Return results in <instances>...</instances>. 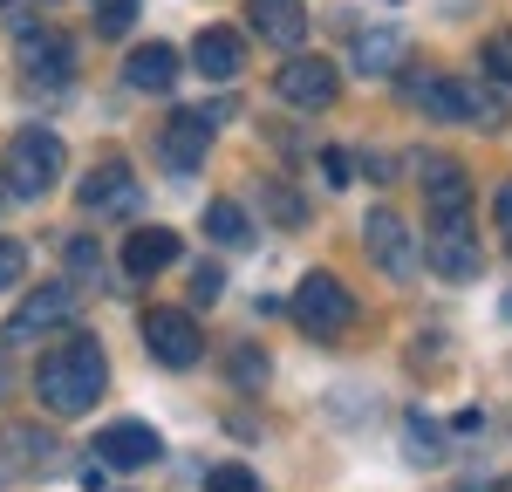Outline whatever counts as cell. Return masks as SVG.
Wrapping results in <instances>:
<instances>
[{
	"instance_id": "6da1fadb",
	"label": "cell",
	"mask_w": 512,
	"mask_h": 492,
	"mask_svg": "<svg viewBox=\"0 0 512 492\" xmlns=\"http://www.w3.org/2000/svg\"><path fill=\"white\" fill-rule=\"evenodd\" d=\"M103 383H110V363H103L96 335H69V342H55L35 363V397L48 417H82L103 397Z\"/></svg>"
},
{
	"instance_id": "7a4b0ae2",
	"label": "cell",
	"mask_w": 512,
	"mask_h": 492,
	"mask_svg": "<svg viewBox=\"0 0 512 492\" xmlns=\"http://www.w3.org/2000/svg\"><path fill=\"white\" fill-rule=\"evenodd\" d=\"M62 171H69V151H62L55 130H14V144H7V158H0V178H7L14 199H41V192H55Z\"/></svg>"
},
{
	"instance_id": "3957f363",
	"label": "cell",
	"mask_w": 512,
	"mask_h": 492,
	"mask_svg": "<svg viewBox=\"0 0 512 492\" xmlns=\"http://www.w3.org/2000/svg\"><path fill=\"white\" fill-rule=\"evenodd\" d=\"M403 96L417 103V110H431V117L444 123H499V103L492 96H478L472 82H458V76H403Z\"/></svg>"
},
{
	"instance_id": "277c9868",
	"label": "cell",
	"mask_w": 512,
	"mask_h": 492,
	"mask_svg": "<svg viewBox=\"0 0 512 492\" xmlns=\"http://www.w3.org/2000/svg\"><path fill=\"white\" fill-rule=\"evenodd\" d=\"M287 308H294V322L308 328V335H342V328L355 322V294L335 281V274H308V281L294 287Z\"/></svg>"
},
{
	"instance_id": "5b68a950",
	"label": "cell",
	"mask_w": 512,
	"mask_h": 492,
	"mask_svg": "<svg viewBox=\"0 0 512 492\" xmlns=\"http://www.w3.org/2000/svg\"><path fill=\"white\" fill-rule=\"evenodd\" d=\"M274 96L294 103V110H328V103L342 96V76H335V62H321V55H287L280 76H274Z\"/></svg>"
},
{
	"instance_id": "8992f818",
	"label": "cell",
	"mask_w": 512,
	"mask_h": 492,
	"mask_svg": "<svg viewBox=\"0 0 512 492\" xmlns=\"http://www.w3.org/2000/svg\"><path fill=\"white\" fill-rule=\"evenodd\" d=\"M362 240H369V253H376V267H383L390 281H417V233L403 226V212H390V205H376V212L362 219Z\"/></svg>"
},
{
	"instance_id": "52a82bcc",
	"label": "cell",
	"mask_w": 512,
	"mask_h": 492,
	"mask_svg": "<svg viewBox=\"0 0 512 492\" xmlns=\"http://www.w3.org/2000/svg\"><path fill=\"white\" fill-rule=\"evenodd\" d=\"M144 349H151V356H158L164 369H192L198 363V349H205V342H198V322L192 315H178V308H144Z\"/></svg>"
},
{
	"instance_id": "ba28073f",
	"label": "cell",
	"mask_w": 512,
	"mask_h": 492,
	"mask_svg": "<svg viewBox=\"0 0 512 492\" xmlns=\"http://www.w3.org/2000/svg\"><path fill=\"white\" fill-rule=\"evenodd\" d=\"M417 178H424V205H431V219H472V185H465V164H458V158L424 151V158H417Z\"/></svg>"
},
{
	"instance_id": "9c48e42d",
	"label": "cell",
	"mask_w": 512,
	"mask_h": 492,
	"mask_svg": "<svg viewBox=\"0 0 512 492\" xmlns=\"http://www.w3.org/2000/svg\"><path fill=\"white\" fill-rule=\"evenodd\" d=\"M431 274L444 281H478V240H472V219H431V246H424Z\"/></svg>"
},
{
	"instance_id": "30bf717a",
	"label": "cell",
	"mask_w": 512,
	"mask_h": 492,
	"mask_svg": "<svg viewBox=\"0 0 512 492\" xmlns=\"http://www.w3.org/2000/svg\"><path fill=\"white\" fill-rule=\"evenodd\" d=\"M21 69L35 82H48V89H62V82L76 76V48H69V35H55V28H21Z\"/></svg>"
},
{
	"instance_id": "8fae6325",
	"label": "cell",
	"mask_w": 512,
	"mask_h": 492,
	"mask_svg": "<svg viewBox=\"0 0 512 492\" xmlns=\"http://www.w3.org/2000/svg\"><path fill=\"white\" fill-rule=\"evenodd\" d=\"M69 315H76V287H69V281H48V287H35V294L14 308L7 342H28V335H41V328H62Z\"/></svg>"
},
{
	"instance_id": "7c38bea8",
	"label": "cell",
	"mask_w": 512,
	"mask_h": 492,
	"mask_svg": "<svg viewBox=\"0 0 512 492\" xmlns=\"http://www.w3.org/2000/svg\"><path fill=\"white\" fill-rule=\"evenodd\" d=\"M96 458L117 465V472H144L151 458H164V438L151 424H103L96 431Z\"/></svg>"
},
{
	"instance_id": "4fadbf2b",
	"label": "cell",
	"mask_w": 512,
	"mask_h": 492,
	"mask_svg": "<svg viewBox=\"0 0 512 492\" xmlns=\"http://www.w3.org/2000/svg\"><path fill=\"white\" fill-rule=\"evenodd\" d=\"M158 151H164V164H171V171H198V158L212 151V117H205V110H171Z\"/></svg>"
},
{
	"instance_id": "5bb4252c",
	"label": "cell",
	"mask_w": 512,
	"mask_h": 492,
	"mask_svg": "<svg viewBox=\"0 0 512 492\" xmlns=\"http://www.w3.org/2000/svg\"><path fill=\"white\" fill-rule=\"evenodd\" d=\"M130 205H137V178H130V164H123V158L96 164V171L82 178V212L117 219V212H130Z\"/></svg>"
},
{
	"instance_id": "9a60e30c",
	"label": "cell",
	"mask_w": 512,
	"mask_h": 492,
	"mask_svg": "<svg viewBox=\"0 0 512 492\" xmlns=\"http://www.w3.org/2000/svg\"><path fill=\"white\" fill-rule=\"evenodd\" d=\"M246 21H253V35L274 41V48H301L308 41V7L301 0H246Z\"/></svg>"
},
{
	"instance_id": "2e32d148",
	"label": "cell",
	"mask_w": 512,
	"mask_h": 492,
	"mask_svg": "<svg viewBox=\"0 0 512 492\" xmlns=\"http://www.w3.org/2000/svg\"><path fill=\"white\" fill-rule=\"evenodd\" d=\"M123 82H130L137 96H164V89L178 82V48H164V41L130 48V55H123Z\"/></svg>"
},
{
	"instance_id": "e0dca14e",
	"label": "cell",
	"mask_w": 512,
	"mask_h": 492,
	"mask_svg": "<svg viewBox=\"0 0 512 492\" xmlns=\"http://www.w3.org/2000/svg\"><path fill=\"white\" fill-rule=\"evenodd\" d=\"M178 260V233L171 226H137L130 240H123V274H137V281H151Z\"/></svg>"
},
{
	"instance_id": "ac0fdd59",
	"label": "cell",
	"mask_w": 512,
	"mask_h": 492,
	"mask_svg": "<svg viewBox=\"0 0 512 492\" xmlns=\"http://www.w3.org/2000/svg\"><path fill=\"white\" fill-rule=\"evenodd\" d=\"M192 69L205 82H233L239 76V35H226V28H205V35L192 41Z\"/></svg>"
},
{
	"instance_id": "d6986e66",
	"label": "cell",
	"mask_w": 512,
	"mask_h": 492,
	"mask_svg": "<svg viewBox=\"0 0 512 492\" xmlns=\"http://www.w3.org/2000/svg\"><path fill=\"white\" fill-rule=\"evenodd\" d=\"M349 62L362 76H396V62H403V35L396 28H369V35H355Z\"/></svg>"
},
{
	"instance_id": "ffe728a7",
	"label": "cell",
	"mask_w": 512,
	"mask_h": 492,
	"mask_svg": "<svg viewBox=\"0 0 512 492\" xmlns=\"http://www.w3.org/2000/svg\"><path fill=\"white\" fill-rule=\"evenodd\" d=\"M205 233H212V240H226V246H246V240H253V219H246L233 199H219L212 212H205Z\"/></svg>"
},
{
	"instance_id": "44dd1931",
	"label": "cell",
	"mask_w": 512,
	"mask_h": 492,
	"mask_svg": "<svg viewBox=\"0 0 512 492\" xmlns=\"http://www.w3.org/2000/svg\"><path fill=\"white\" fill-rule=\"evenodd\" d=\"M130 21H137V0H103L96 7V35H130Z\"/></svg>"
},
{
	"instance_id": "7402d4cb",
	"label": "cell",
	"mask_w": 512,
	"mask_h": 492,
	"mask_svg": "<svg viewBox=\"0 0 512 492\" xmlns=\"http://www.w3.org/2000/svg\"><path fill=\"white\" fill-rule=\"evenodd\" d=\"M205 492H260V479H253L246 465H212V479H205Z\"/></svg>"
},
{
	"instance_id": "603a6c76",
	"label": "cell",
	"mask_w": 512,
	"mask_h": 492,
	"mask_svg": "<svg viewBox=\"0 0 512 492\" xmlns=\"http://www.w3.org/2000/svg\"><path fill=\"white\" fill-rule=\"evenodd\" d=\"M21 274H28V246H21V240H0V294L21 281Z\"/></svg>"
},
{
	"instance_id": "cb8c5ba5",
	"label": "cell",
	"mask_w": 512,
	"mask_h": 492,
	"mask_svg": "<svg viewBox=\"0 0 512 492\" xmlns=\"http://www.w3.org/2000/svg\"><path fill=\"white\" fill-rule=\"evenodd\" d=\"M485 76H492V82H512V35H492V41H485Z\"/></svg>"
},
{
	"instance_id": "d4e9b609",
	"label": "cell",
	"mask_w": 512,
	"mask_h": 492,
	"mask_svg": "<svg viewBox=\"0 0 512 492\" xmlns=\"http://www.w3.org/2000/svg\"><path fill=\"white\" fill-rule=\"evenodd\" d=\"M233 383H267V356H260V349H239L233 356Z\"/></svg>"
},
{
	"instance_id": "484cf974",
	"label": "cell",
	"mask_w": 512,
	"mask_h": 492,
	"mask_svg": "<svg viewBox=\"0 0 512 492\" xmlns=\"http://www.w3.org/2000/svg\"><path fill=\"white\" fill-rule=\"evenodd\" d=\"M219 287H226L219 267H198V274H192V301H198V308H205V301H219Z\"/></svg>"
},
{
	"instance_id": "4316f807",
	"label": "cell",
	"mask_w": 512,
	"mask_h": 492,
	"mask_svg": "<svg viewBox=\"0 0 512 492\" xmlns=\"http://www.w3.org/2000/svg\"><path fill=\"white\" fill-rule=\"evenodd\" d=\"M410 451H424L417 465H437V431L424 424V417H410Z\"/></svg>"
},
{
	"instance_id": "83f0119b",
	"label": "cell",
	"mask_w": 512,
	"mask_h": 492,
	"mask_svg": "<svg viewBox=\"0 0 512 492\" xmlns=\"http://www.w3.org/2000/svg\"><path fill=\"white\" fill-rule=\"evenodd\" d=\"M69 267L76 274H96V240H69Z\"/></svg>"
},
{
	"instance_id": "f1b7e54d",
	"label": "cell",
	"mask_w": 512,
	"mask_h": 492,
	"mask_svg": "<svg viewBox=\"0 0 512 492\" xmlns=\"http://www.w3.org/2000/svg\"><path fill=\"white\" fill-rule=\"evenodd\" d=\"M321 171H328V185H349V171H355V164L342 158V151H328V158H321Z\"/></svg>"
},
{
	"instance_id": "f546056e",
	"label": "cell",
	"mask_w": 512,
	"mask_h": 492,
	"mask_svg": "<svg viewBox=\"0 0 512 492\" xmlns=\"http://www.w3.org/2000/svg\"><path fill=\"white\" fill-rule=\"evenodd\" d=\"M499 226H506V240H512V185H499Z\"/></svg>"
},
{
	"instance_id": "4dcf8cb0",
	"label": "cell",
	"mask_w": 512,
	"mask_h": 492,
	"mask_svg": "<svg viewBox=\"0 0 512 492\" xmlns=\"http://www.w3.org/2000/svg\"><path fill=\"white\" fill-rule=\"evenodd\" d=\"M21 7H28V0H0V14H21Z\"/></svg>"
},
{
	"instance_id": "1f68e13d",
	"label": "cell",
	"mask_w": 512,
	"mask_h": 492,
	"mask_svg": "<svg viewBox=\"0 0 512 492\" xmlns=\"http://www.w3.org/2000/svg\"><path fill=\"white\" fill-rule=\"evenodd\" d=\"M7 199H14V192H7V178H0V205H7Z\"/></svg>"
}]
</instances>
